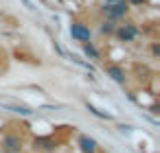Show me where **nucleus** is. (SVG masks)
I'll return each instance as SVG.
<instances>
[{
    "instance_id": "nucleus-1",
    "label": "nucleus",
    "mask_w": 160,
    "mask_h": 153,
    "mask_svg": "<svg viewBox=\"0 0 160 153\" xmlns=\"http://www.w3.org/2000/svg\"><path fill=\"white\" fill-rule=\"evenodd\" d=\"M101 16L105 20H112V22H123L127 20L132 7L127 0H101V7H99Z\"/></svg>"
},
{
    "instance_id": "nucleus-2",
    "label": "nucleus",
    "mask_w": 160,
    "mask_h": 153,
    "mask_svg": "<svg viewBox=\"0 0 160 153\" xmlns=\"http://www.w3.org/2000/svg\"><path fill=\"white\" fill-rule=\"evenodd\" d=\"M138 35H140V29H138V24L132 22V20H123V22H118L116 29H114V37H116L121 44H132V42L138 40Z\"/></svg>"
},
{
    "instance_id": "nucleus-3",
    "label": "nucleus",
    "mask_w": 160,
    "mask_h": 153,
    "mask_svg": "<svg viewBox=\"0 0 160 153\" xmlns=\"http://www.w3.org/2000/svg\"><path fill=\"white\" fill-rule=\"evenodd\" d=\"M70 37L79 44H86V42H92V29L79 20L70 22Z\"/></svg>"
},
{
    "instance_id": "nucleus-4",
    "label": "nucleus",
    "mask_w": 160,
    "mask_h": 153,
    "mask_svg": "<svg viewBox=\"0 0 160 153\" xmlns=\"http://www.w3.org/2000/svg\"><path fill=\"white\" fill-rule=\"evenodd\" d=\"M0 146H2L5 153H20V149H22V140H20V136L7 133V136L2 138V142H0Z\"/></svg>"
},
{
    "instance_id": "nucleus-5",
    "label": "nucleus",
    "mask_w": 160,
    "mask_h": 153,
    "mask_svg": "<svg viewBox=\"0 0 160 153\" xmlns=\"http://www.w3.org/2000/svg\"><path fill=\"white\" fill-rule=\"evenodd\" d=\"M105 74H108L112 81H116V83H125V81H127V72H125V68H121L118 64H105Z\"/></svg>"
},
{
    "instance_id": "nucleus-6",
    "label": "nucleus",
    "mask_w": 160,
    "mask_h": 153,
    "mask_svg": "<svg viewBox=\"0 0 160 153\" xmlns=\"http://www.w3.org/2000/svg\"><path fill=\"white\" fill-rule=\"evenodd\" d=\"M79 149H81V153H97L99 151V144H97V140L92 136L81 133L79 136Z\"/></svg>"
},
{
    "instance_id": "nucleus-7",
    "label": "nucleus",
    "mask_w": 160,
    "mask_h": 153,
    "mask_svg": "<svg viewBox=\"0 0 160 153\" xmlns=\"http://www.w3.org/2000/svg\"><path fill=\"white\" fill-rule=\"evenodd\" d=\"M81 48H83L86 57H90L92 61H101V50L94 46V42H86V44H81Z\"/></svg>"
},
{
    "instance_id": "nucleus-8",
    "label": "nucleus",
    "mask_w": 160,
    "mask_h": 153,
    "mask_svg": "<svg viewBox=\"0 0 160 153\" xmlns=\"http://www.w3.org/2000/svg\"><path fill=\"white\" fill-rule=\"evenodd\" d=\"M116 24L118 22H112V20H101V26H99V31H101V35H108V37H112L114 35V29H116Z\"/></svg>"
},
{
    "instance_id": "nucleus-9",
    "label": "nucleus",
    "mask_w": 160,
    "mask_h": 153,
    "mask_svg": "<svg viewBox=\"0 0 160 153\" xmlns=\"http://www.w3.org/2000/svg\"><path fill=\"white\" fill-rule=\"evenodd\" d=\"M5 109H11L13 114H20V116H31L33 112L29 109V107H24V105H11V103H7V105H2Z\"/></svg>"
},
{
    "instance_id": "nucleus-10",
    "label": "nucleus",
    "mask_w": 160,
    "mask_h": 153,
    "mask_svg": "<svg viewBox=\"0 0 160 153\" xmlns=\"http://www.w3.org/2000/svg\"><path fill=\"white\" fill-rule=\"evenodd\" d=\"M35 149H44V151H51V149H55V142L51 140V138H35Z\"/></svg>"
},
{
    "instance_id": "nucleus-11",
    "label": "nucleus",
    "mask_w": 160,
    "mask_h": 153,
    "mask_svg": "<svg viewBox=\"0 0 160 153\" xmlns=\"http://www.w3.org/2000/svg\"><path fill=\"white\" fill-rule=\"evenodd\" d=\"M86 107H88V109H90V112H92L94 116H99V118H112L110 114H105V112H101V109H97V107H94L92 103H86Z\"/></svg>"
},
{
    "instance_id": "nucleus-12",
    "label": "nucleus",
    "mask_w": 160,
    "mask_h": 153,
    "mask_svg": "<svg viewBox=\"0 0 160 153\" xmlns=\"http://www.w3.org/2000/svg\"><path fill=\"white\" fill-rule=\"evenodd\" d=\"M127 2H129V7H140V5L147 2V0H127Z\"/></svg>"
},
{
    "instance_id": "nucleus-13",
    "label": "nucleus",
    "mask_w": 160,
    "mask_h": 153,
    "mask_svg": "<svg viewBox=\"0 0 160 153\" xmlns=\"http://www.w3.org/2000/svg\"><path fill=\"white\" fill-rule=\"evenodd\" d=\"M158 53H160V48H158V42H153V46H151V55H153V57H158Z\"/></svg>"
}]
</instances>
